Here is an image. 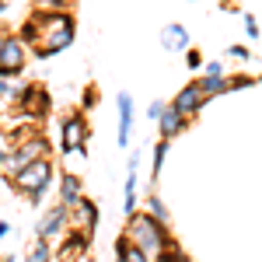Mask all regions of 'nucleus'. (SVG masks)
Here are the masks:
<instances>
[{
    "mask_svg": "<svg viewBox=\"0 0 262 262\" xmlns=\"http://www.w3.org/2000/svg\"><path fill=\"white\" fill-rule=\"evenodd\" d=\"M7 234H11V227H7V224H0V238H7Z\"/></svg>",
    "mask_w": 262,
    "mask_h": 262,
    "instance_id": "obj_27",
    "label": "nucleus"
},
{
    "mask_svg": "<svg viewBox=\"0 0 262 262\" xmlns=\"http://www.w3.org/2000/svg\"><path fill=\"white\" fill-rule=\"evenodd\" d=\"M46 154H49V143L42 140V137H32V140H25L18 150H11V154L4 158L0 171H4V175H11V179H18L28 164H32V161H42Z\"/></svg>",
    "mask_w": 262,
    "mask_h": 262,
    "instance_id": "obj_3",
    "label": "nucleus"
},
{
    "mask_svg": "<svg viewBox=\"0 0 262 262\" xmlns=\"http://www.w3.org/2000/svg\"><path fill=\"white\" fill-rule=\"evenodd\" d=\"M203 101H206V95H203L200 81H196V84H189V88H182V91H179V98L171 101V105H175L182 116L189 119V116H196V112H200V105H203Z\"/></svg>",
    "mask_w": 262,
    "mask_h": 262,
    "instance_id": "obj_7",
    "label": "nucleus"
},
{
    "mask_svg": "<svg viewBox=\"0 0 262 262\" xmlns=\"http://www.w3.org/2000/svg\"><path fill=\"white\" fill-rule=\"evenodd\" d=\"M164 158H168V137H161V143H158V150H154V175H161Z\"/></svg>",
    "mask_w": 262,
    "mask_h": 262,
    "instance_id": "obj_17",
    "label": "nucleus"
},
{
    "mask_svg": "<svg viewBox=\"0 0 262 262\" xmlns=\"http://www.w3.org/2000/svg\"><path fill=\"white\" fill-rule=\"evenodd\" d=\"M77 200H81V182L74 179V175H63V182H60V203L74 206Z\"/></svg>",
    "mask_w": 262,
    "mask_h": 262,
    "instance_id": "obj_13",
    "label": "nucleus"
},
{
    "mask_svg": "<svg viewBox=\"0 0 262 262\" xmlns=\"http://www.w3.org/2000/svg\"><path fill=\"white\" fill-rule=\"evenodd\" d=\"M0 95H14V91L7 88V81H0Z\"/></svg>",
    "mask_w": 262,
    "mask_h": 262,
    "instance_id": "obj_26",
    "label": "nucleus"
},
{
    "mask_svg": "<svg viewBox=\"0 0 262 262\" xmlns=\"http://www.w3.org/2000/svg\"><path fill=\"white\" fill-rule=\"evenodd\" d=\"M126 238L143 248L150 259H164L168 255V234H164L161 221L154 213H129V224H126Z\"/></svg>",
    "mask_w": 262,
    "mask_h": 262,
    "instance_id": "obj_2",
    "label": "nucleus"
},
{
    "mask_svg": "<svg viewBox=\"0 0 262 262\" xmlns=\"http://www.w3.org/2000/svg\"><path fill=\"white\" fill-rule=\"evenodd\" d=\"M126 168H129V171H137V168H140V154H129V161H126Z\"/></svg>",
    "mask_w": 262,
    "mask_h": 262,
    "instance_id": "obj_24",
    "label": "nucleus"
},
{
    "mask_svg": "<svg viewBox=\"0 0 262 262\" xmlns=\"http://www.w3.org/2000/svg\"><path fill=\"white\" fill-rule=\"evenodd\" d=\"M49 259H53V248H49V242H46V238H39V242H32L28 259H25V262H49Z\"/></svg>",
    "mask_w": 262,
    "mask_h": 262,
    "instance_id": "obj_16",
    "label": "nucleus"
},
{
    "mask_svg": "<svg viewBox=\"0 0 262 262\" xmlns=\"http://www.w3.org/2000/svg\"><path fill=\"white\" fill-rule=\"evenodd\" d=\"M185 60H189V67H200V53H196V49H189V56H185Z\"/></svg>",
    "mask_w": 262,
    "mask_h": 262,
    "instance_id": "obj_25",
    "label": "nucleus"
},
{
    "mask_svg": "<svg viewBox=\"0 0 262 262\" xmlns=\"http://www.w3.org/2000/svg\"><path fill=\"white\" fill-rule=\"evenodd\" d=\"M14 182H18V189L32 203H39L42 196H46V189H49V182H53V168H49V161H46V158H42V161H32Z\"/></svg>",
    "mask_w": 262,
    "mask_h": 262,
    "instance_id": "obj_4",
    "label": "nucleus"
},
{
    "mask_svg": "<svg viewBox=\"0 0 262 262\" xmlns=\"http://www.w3.org/2000/svg\"><path fill=\"white\" fill-rule=\"evenodd\" d=\"M25 60H28V53H25V42H21V39H7L4 53H0V74H4V77H11V74H21Z\"/></svg>",
    "mask_w": 262,
    "mask_h": 262,
    "instance_id": "obj_6",
    "label": "nucleus"
},
{
    "mask_svg": "<svg viewBox=\"0 0 262 262\" xmlns=\"http://www.w3.org/2000/svg\"><path fill=\"white\" fill-rule=\"evenodd\" d=\"M245 32H248L252 39H259V25H255V18H245Z\"/></svg>",
    "mask_w": 262,
    "mask_h": 262,
    "instance_id": "obj_21",
    "label": "nucleus"
},
{
    "mask_svg": "<svg viewBox=\"0 0 262 262\" xmlns=\"http://www.w3.org/2000/svg\"><path fill=\"white\" fill-rule=\"evenodd\" d=\"M35 4H39L42 11H60V7L67 4V0H35Z\"/></svg>",
    "mask_w": 262,
    "mask_h": 262,
    "instance_id": "obj_20",
    "label": "nucleus"
},
{
    "mask_svg": "<svg viewBox=\"0 0 262 262\" xmlns=\"http://www.w3.org/2000/svg\"><path fill=\"white\" fill-rule=\"evenodd\" d=\"M161 42H164V49H171V53H182V49L192 46L189 32H185L182 25H164V28H161Z\"/></svg>",
    "mask_w": 262,
    "mask_h": 262,
    "instance_id": "obj_10",
    "label": "nucleus"
},
{
    "mask_svg": "<svg viewBox=\"0 0 262 262\" xmlns=\"http://www.w3.org/2000/svg\"><path fill=\"white\" fill-rule=\"evenodd\" d=\"M206 74H213V77H217V74H224V67L213 60V63H206Z\"/></svg>",
    "mask_w": 262,
    "mask_h": 262,
    "instance_id": "obj_23",
    "label": "nucleus"
},
{
    "mask_svg": "<svg viewBox=\"0 0 262 262\" xmlns=\"http://www.w3.org/2000/svg\"><path fill=\"white\" fill-rule=\"evenodd\" d=\"M158 122H161V137H175V133H182V126H185V116L171 105V108H164V116Z\"/></svg>",
    "mask_w": 262,
    "mask_h": 262,
    "instance_id": "obj_12",
    "label": "nucleus"
},
{
    "mask_svg": "<svg viewBox=\"0 0 262 262\" xmlns=\"http://www.w3.org/2000/svg\"><path fill=\"white\" fill-rule=\"evenodd\" d=\"M60 147H63V154H77V150L88 147V122H84L81 116H70V119L63 122Z\"/></svg>",
    "mask_w": 262,
    "mask_h": 262,
    "instance_id": "obj_5",
    "label": "nucleus"
},
{
    "mask_svg": "<svg viewBox=\"0 0 262 262\" xmlns=\"http://www.w3.org/2000/svg\"><path fill=\"white\" fill-rule=\"evenodd\" d=\"M147 210H150L158 221H164V217H168V213H164V203L158 200V196H150V200H147Z\"/></svg>",
    "mask_w": 262,
    "mask_h": 262,
    "instance_id": "obj_18",
    "label": "nucleus"
},
{
    "mask_svg": "<svg viewBox=\"0 0 262 262\" xmlns=\"http://www.w3.org/2000/svg\"><path fill=\"white\" fill-rule=\"evenodd\" d=\"M74 18L63 11H39L25 25V39L32 42L35 56H56L74 42Z\"/></svg>",
    "mask_w": 262,
    "mask_h": 262,
    "instance_id": "obj_1",
    "label": "nucleus"
},
{
    "mask_svg": "<svg viewBox=\"0 0 262 262\" xmlns=\"http://www.w3.org/2000/svg\"><path fill=\"white\" fill-rule=\"evenodd\" d=\"M164 108H168L164 101H150V108H147V116H150V119H161V116H164Z\"/></svg>",
    "mask_w": 262,
    "mask_h": 262,
    "instance_id": "obj_19",
    "label": "nucleus"
},
{
    "mask_svg": "<svg viewBox=\"0 0 262 262\" xmlns=\"http://www.w3.org/2000/svg\"><path fill=\"white\" fill-rule=\"evenodd\" d=\"M67 221H70V206H67V203H56V206L39 221V238H53L56 231L67 227Z\"/></svg>",
    "mask_w": 262,
    "mask_h": 262,
    "instance_id": "obj_8",
    "label": "nucleus"
},
{
    "mask_svg": "<svg viewBox=\"0 0 262 262\" xmlns=\"http://www.w3.org/2000/svg\"><path fill=\"white\" fill-rule=\"evenodd\" d=\"M227 53L238 56V60H248V49H245V46H227Z\"/></svg>",
    "mask_w": 262,
    "mask_h": 262,
    "instance_id": "obj_22",
    "label": "nucleus"
},
{
    "mask_svg": "<svg viewBox=\"0 0 262 262\" xmlns=\"http://www.w3.org/2000/svg\"><path fill=\"white\" fill-rule=\"evenodd\" d=\"M95 213H98L95 203H88V200H77L74 206H70V221L77 224V227H88V231L95 227Z\"/></svg>",
    "mask_w": 262,
    "mask_h": 262,
    "instance_id": "obj_11",
    "label": "nucleus"
},
{
    "mask_svg": "<svg viewBox=\"0 0 262 262\" xmlns=\"http://www.w3.org/2000/svg\"><path fill=\"white\" fill-rule=\"evenodd\" d=\"M119 262H154V259H150L143 248H137L129 238H122L119 242Z\"/></svg>",
    "mask_w": 262,
    "mask_h": 262,
    "instance_id": "obj_14",
    "label": "nucleus"
},
{
    "mask_svg": "<svg viewBox=\"0 0 262 262\" xmlns=\"http://www.w3.org/2000/svg\"><path fill=\"white\" fill-rule=\"evenodd\" d=\"M0 14H4V0H0Z\"/></svg>",
    "mask_w": 262,
    "mask_h": 262,
    "instance_id": "obj_29",
    "label": "nucleus"
},
{
    "mask_svg": "<svg viewBox=\"0 0 262 262\" xmlns=\"http://www.w3.org/2000/svg\"><path fill=\"white\" fill-rule=\"evenodd\" d=\"M200 88H203V95L210 98V95H221V91H227V88H231V81H227L224 74H217V77H213V74H203Z\"/></svg>",
    "mask_w": 262,
    "mask_h": 262,
    "instance_id": "obj_15",
    "label": "nucleus"
},
{
    "mask_svg": "<svg viewBox=\"0 0 262 262\" xmlns=\"http://www.w3.org/2000/svg\"><path fill=\"white\" fill-rule=\"evenodd\" d=\"M116 108H119V147L129 143V133H133V98L119 91L116 95Z\"/></svg>",
    "mask_w": 262,
    "mask_h": 262,
    "instance_id": "obj_9",
    "label": "nucleus"
},
{
    "mask_svg": "<svg viewBox=\"0 0 262 262\" xmlns=\"http://www.w3.org/2000/svg\"><path fill=\"white\" fill-rule=\"evenodd\" d=\"M4 46H7V35H4V32H0V53H4Z\"/></svg>",
    "mask_w": 262,
    "mask_h": 262,
    "instance_id": "obj_28",
    "label": "nucleus"
}]
</instances>
